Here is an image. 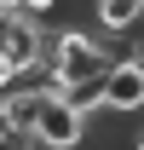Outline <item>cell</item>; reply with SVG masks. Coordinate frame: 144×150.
<instances>
[{"label": "cell", "instance_id": "1", "mask_svg": "<svg viewBox=\"0 0 144 150\" xmlns=\"http://www.w3.org/2000/svg\"><path fill=\"white\" fill-rule=\"evenodd\" d=\"M109 64H115V46H104V40L87 35V29H58L52 46H46V69L58 75L64 93L81 87V81H98ZM64 93H58V98H64Z\"/></svg>", "mask_w": 144, "mask_h": 150}, {"label": "cell", "instance_id": "5", "mask_svg": "<svg viewBox=\"0 0 144 150\" xmlns=\"http://www.w3.org/2000/svg\"><path fill=\"white\" fill-rule=\"evenodd\" d=\"M29 139H40L46 150H81L87 144V115L75 110L69 98H46V110H40V121H35Z\"/></svg>", "mask_w": 144, "mask_h": 150}, {"label": "cell", "instance_id": "7", "mask_svg": "<svg viewBox=\"0 0 144 150\" xmlns=\"http://www.w3.org/2000/svg\"><path fill=\"white\" fill-rule=\"evenodd\" d=\"M64 0H12V12H29V18H52Z\"/></svg>", "mask_w": 144, "mask_h": 150}, {"label": "cell", "instance_id": "6", "mask_svg": "<svg viewBox=\"0 0 144 150\" xmlns=\"http://www.w3.org/2000/svg\"><path fill=\"white\" fill-rule=\"evenodd\" d=\"M92 18H98L104 35H127L144 18V0H92Z\"/></svg>", "mask_w": 144, "mask_h": 150}, {"label": "cell", "instance_id": "9", "mask_svg": "<svg viewBox=\"0 0 144 150\" xmlns=\"http://www.w3.org/2000/svg\"><path fill=\"white\" fill-rule=\"evenodd\" d=\"M133 150H144V133H138V139H133Z\"/></svg>", "mask_w": 144, "mask_h": 150}, {"label": "cell", "instance_id": "3", "mask_svg": "<svg viewBox=\"0 0 144 150\" xmlns=\"http://www.w3.org/2000/svg\"><path fill=\"white\" fill-rule=\"evenodd\" d=\"M104 115H144V64L138 58H115L104 75Z\"/></svg>", "mask_w": 144, "mask_h": 150}, {"label": "cell", "instance_id": "2", "mask_svg": "<svg viewBox=\"0 0 144 150\" xmlns=\"http://www.w3.org/2000/svg\"><path fill=\"white\" fill-rule=\"evenodd\" d=\"M46 46H52V29L46 18H29V12H0V52L12 58L18 75H35L46 64Z\"/></svg>", "mask_w": 144, "mask_h": 150}, {"label": "cell", "instance_id": "8", "mask_svg": "<svg viewBox=\"0 0 144 150\" xmlns=\"http://www.w3.org/2000/svg\"><path fill=\"white\" fill-rule=\"evenodd\" d=\"M12 81H18V69H12V58L0 52V93H6V87H12Z\"/></svg>", "mask_w": 144, "mask_h": 150}, {"label": "cell", "instance_id": "4", "mask_svg": "<svg viewBox=\"0 0 144 150\" xmlns=\"http://www.w3.org/2000/svg\"><path fill=\"white\" fill-rule=\"evenodd\" d=\"M46 87L40 81H29V75H18L6 93H0V127L12 133V139H29L35 133V121H40V110H46Z\"/></svg>", "mask_w": 144, "mask_h": 150}]
</instances>
